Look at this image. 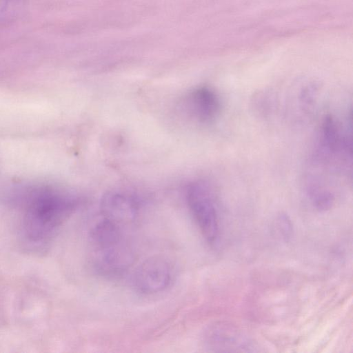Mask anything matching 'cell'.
<instances>
[{"label":"cell","mask_w":353,"mask_h":353,"mask_svg":"<svg viewBox=\"0 0 353 353\" xmlns=\"http://www.w3.org/2000/svg\"><path fill=\"white\" fill-rule=\"evenodd\" d=\"M75 205L72 198L53 191L31 194L21 223L25 241L39 247L49 243Z\"/></svg>","instance_id":"6da1fadb"},{"label":"cell","mask_w":353,"mask_h":353,"mask_svg":"<svg viewBox=\"0 0 353 353\" xmlns=\"http://www.w3.org/2000/svg\"><path fill=\"white\" fill-rule=\"evenodd\" d=\"M124 228L101 216L89 232L90 260L93 269L106 277L123 274L134 260Z\"/></svg>","instance_id":"7a4b0ae2"},{"label":"cell","mask_w":353,"mask_h":353,"mask_svg":"<svg viewBox=\"0 0 353 353\" xmlns=\"http://www.w3.org/2000/svg\"><path fill=\"white\" fill-rule=\"evenodd\" d=\"M186 199L190 212L203 238L210 245L215 244L219 233V219L209 187L201 181L190 184Z\"/></svg>","instance_id":"3957f363"},{"label":"cell","mask_w":353,"mask_h":353,"mask_svg":"<svg viewBox=\"0 0 353 353\" xmlns=\"http://www.w3.org/2000/svg\"><path fill=\"white\" fill-rule=\"evenodd\" d=\"M173 279V268L162 256H152L144 261L135 270L133 285L144 294H154L166 290Z\"/></svg>","instance_id":"277c9868"},{"label":"cell","mask_w":353,"mask_h":353,"mask_svg":"<svg viewBox=\"0 0 353 353\" xmlns=\"http://www.w3.org/2000/svg\"><path fill=\"white\" fill-rule=\"evenodd\" d=\"M101 215L126 228L137 220L139 216V204L130 196L108 193L102 199Z\"/></svg>","instance_id":"5b68a950"},{"label":"cell","mask_w":353,"mask_h":353,"mask_svg":"<svg viewBox=\"0 0 353 353\" xmlns=\"http://www.w3.org/2000/svg\"><path fill=\"white\" fill-rule=\"evenodd\" d=\"M204 343L216 352H239L251 347L250 342L238 330L223 323H216L206 330Z\"/></svg>","instance_id":"8992f818"},{"label":"cell","mask_w":353,"mask_h":353,"mask_svg":"<svg viewBox=\"0 0 353 353\" xmlns=\"http://www.w3.org/2000/svg\"><path fill=\"white\" fill-rule=\"evenodd\" d=\"M188 101L191 113L202 123L212 121L220 113V98L212 88L208 86L194 89Z\"/></svg>","instance_id":"52a82bcc"},{"label":"cell","mask_w":353,"mask_h":353,"mask_svg":"<svg viewBox=\"0 0 353 353\" xmlns=\"http://www.w3.org/2000/svg\"><path fill=\"white\" fill-rule=\"evenodd\" d=\"M252 103L256 113L266 117L272 112L274 108V96L270 91H259L253 97Z\"/></svg>","instance_id":"ba28073f"},{"label":"cell","mask_w":353,"mask_h":353,"mask_svg":"<svg viewBox=\"0 0 353 353\" xmlns=\"http://www.w3.org/2000/svg\"><path fill=\"white\" fill-rule=\"evenodd\" d=\"M278 228L283 237H289L292 233V223L286 214H281L277 219Z\"/></svg>","instance_id":"9c48e42d"}]
</instances>
